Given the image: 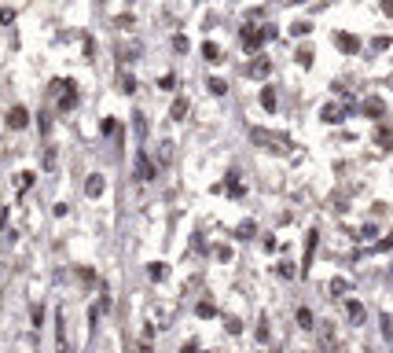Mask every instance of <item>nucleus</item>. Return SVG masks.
Returning <instances> with one entry per match:
<instances>
[{"label":"nucleus","mask_w":393,"mask_h":353,"mask_svg":"<svg viewBox=\"0 0 393 353\" xmlns=\"http://www.w3.org/2000/svg\"><path fill=\"white\" fill-rule=\"evenodd\" d=\"M195 313H199L202 320H209V317H217V305H213V302H199V309H195Z\"/></svg>","instance_id":"23"},{"label":"nucleus","mask_w":393,"mask_h":353,"mask_svg":"<svg viewBox=\"0 0 393 353\" xmlns=\"http://www.w3.org/2000/svg\"><path fill=\"white\" fill-rule=\"evenodd\" d=\"M239 41H243L246 52H257L261 44H265V37H261V30H254V26H246L243 34H239Z\"/></svg>","instance_id":"5"},{"label":"nucleus","mask_w":393,"mask_h":353,"mask_svg":"<svg viewBox=\"0 0 393 353\" xmlns=\"http://www.w3.org/2000/svg\"><path fill=\"white\" fill-rule=\"evenodd\" d=\"M335 291H338V294L349 291V283H345V280H331V294H335Z\"/></svg>","instance_id":"34"},{"label":"nucleus","mask_w":393,"mask_h":353,"mask_svg":"<svg viewBox=\"0 0 393 353\" xmlns=\"http://www.w3.org/2000/svg\"><path fill=\"white\" fill-rule=\"evenodd\" d=\"M0 22L11 26V22H15V11H11V8H0Z\"/></svg>","instance_id":"31"},{"label":"nucleus","mask_w":393,"mask_h":353,"mask_svg":"<svg viewBox=\"0 0 393 353\" xmlns=\"http://www.w3.org/2000/svg\"><path fill=\"white\" fill-rule=\"evenodd\" d=\"M55 96H59V110H74V107H77V88H74V81H67Z\"/></svg>","instance_id":"3"},{"label":"nucleus","mask_w":393,"mask_h":353,"mask_svg":"<svg viewBox=\"0 0 393 353\" xmlns=\"http://www.w3.org/2000/svg\"><path fill=\"white\" fill-rule=\"evenodd\" d=\"M382 335L393 338V320H390V317H382Z\"/></svg>","instance_id":"36"},{"label":"nucleus","mask_w":393,"mask_h":353,"mask_svg":"<svg viewBox=\"0 0 393 353\" xmlns=\"http://www.w3.org/2000/svg\"><path fill=\"white\" fill-rule=\"evenodd\" d=\"M118 92L133 96V92H136V77H133V74H125V70H121V77H118Z\"/></svg>","instance_id":"15"},{"label":"nucleus","mask_w":393,"mask_h":353,"mask_svg":"<svg viewBox=\"0 0 393 353\" xmlns=\"http://www.w3.org/2000/svg\"><path fill=\"white\" fill-rule=\"evenodd\" d=\"M298 328H301V331H312V328H316V317H312V309H305V305L298 309Z\"/></svg>","instance_id":"14"},{"label":"nucleus","mask_w":393,"mask_h":353,"mask_svg":"<svg viewBox=\"0 0 393 353\" xmlns=\"http://www.w3.org/2000/svg\"><path fill=\"white\" fill-rule=\"evenodd\" d=\"M320 118H324L327 125H338V122H342V107H335V103H327V107L320 110Z\"/></svg>","instance_id":"11"},{"label":"nucleus","mask_w":393,"mask_h":353,"mask_svg":"<svg viewBox=\"0 0 393 353\" xmlns=\"http://www.w3.org/2000/svg\"><path fill=\"white\" fill-rule=\"evenodd\" d=\"M206 88H209L213 96H224V92H228V85L221 81V77H209V81H206Z\"/></svg>","instance_id":"21"},{"label":"nucleus","mask_w":393,"mask_h":353,"mask_svg":"<svg viewBox=\"0 0 393 353\" xmlns=\"http://www.w3.org/2000/svg\"><path fill=\"white\" fill-rule=\"evenodd\" d=\"M133 125H136V136H147V118L143 114H133Z\"/></svg>","instance_id":"27"},{"label":"nucleus","mask_w":393,"mask_h":353,"mask_svg":"<svg viewBox=\"0 0 393 353\" xmlns=\"http://www.w3.org/2000/svg\"><path fill=\"white\" fill-rule=\"evenodd\" d=\"M335 44H338L342 52H357V48H360V41H357L353 34H335Z\"/></svg>","instance_id":"12"},{"label":"nucleus","mask_w":393,"mask_h":353,"mask_svg":"<svg viewBox=\"0 0 393 353\" xmlns=\"http://www.w3.org/2000/svg\"><path fill=\"white\" fill-rule=\"evenodd\" d=\"M228 192H232V195H243V180H239V173L228 176Z\"/></svg>","instance_id":"26"},{"label":"nucleus","mask_w":393,"mask_h":353,"mask_svg":"<svg viewBox=\"0 0 393 353\" xmlns=\"http://www.w3.org/2000/svg\"><path fill=\"white\" fill-rule=\"evenodd\" d=\"M360 110H364L368 118H375V122H382V118H386V103L378 100V96H368V100L360 103Z\"/></svg>","instance_id":"4"},{"label":"nucleus","mask_w":393,"mask_h":353,"mask_svg":"<svg viewBox=\"0 0 393 353\" xmlns=\"http://www.w3.org/2000/svg\"><path fill=\"white\" fill-rule=\"evenodd\" d=\"M268 74H272V59H254L250 67H246V77H257V81L268 77Z\"/></svg>","instance_id":"8"},{"label":"nucleus","mask_w":393,"mask_h":353,"mask_svg":"<svg viewBox=\"0 0 393 353\" xmlns=\"http://www.w3.org/2000/svg\"><path fill=\"white\" fill-rule=\"evenodd\" d=\"M147 272H151V280H166V276H169V269L162 265V261H154V265H151Z\"/></svg>","instance_id":"24"},{"label":"nucleus","mask_w":393,"mask_h":353,"mask_svg":"<svg viewBox=\"0 0 393 353\" xmlns=\"http://www.w3.org/2000/svg\"><path fill=\"white\" fill-rule=\"evenodd\" d=\"M202 55H206V63H221V48L213 41H206L202 44Z\"/></svg>","instance_id":"19"},{"label":"nucleus","mask_w":393,"mask_h":353,"mask_svg":"<svg viewBox=\"0 0 393 353\" xmlns=\"http://www.w3.org/2000/svg\"><path fill=\"white\" fill-rule=\"evenodd\" d=\"M55 162H59V151L55 147H44V169H55Z\"/></svg>","instance_id":"25"},{"label":"nucleus","mask_w":393,"mask_h":353,"mask_svg":"<svg viewBox=\"0 0 393 353\" xmlns=\"http://www.w3.org/2000/svg\"><path fill=\"white\" fill-rule=\"evenodd\" d=\"M246 136H250V143H257V147H265V151H287V136H279V133H268V129L250 125Z\"/></svg>","instance_id":"1"},{"label":"nucleus","mask_w":393,"mask_h":353,"mask_svg":"<svg viewBox=\"0 0 393 353\" xmlns=\"http://www.w3.org/2000/svg\"><path fill=\"white\" fill-rule=\"evenodd\" d=\"M294 59H298V67L309 70V67H312V48H298V55H294Z\"/></svg>","instance_id":"22"},{"label":"nucleus","mask_w":393,"mask_h":353,"mask_svg":"<svg viewBox=\"0 0 393 353\" xmlns=\"http://www.w3.org/2000/svg\"><path fill=\"white\" fill-rule=\"evenodd\" d=\"M257 342H268V320L265 317L257 320Z\"/></svg>","instance_id":"29"},{"label":"nucleus","mask_w":393,"mask_h":353,"mask_svg":"<svg viewBox=\"0 0 393 353\" xmlns=\"http://www.w3.org/2000/svg\"><path fill=\"white\" fill-rule=\"evenodd\" d=\"M360 239H375V225H364V228H360Z\"/></svg>","instance_id":"37"},{"label":"nucleus","mask_w":393,"mask_h":353,"mask_svg":"<svg viewBox=\"0 0 393 353\" xmlns=\"http://www.w3.org/2000/svg\"><path fill=\"white\" fill-rule=\"evenodd\" d=\"M154 176H158V169H154V162L147 159V151H136V180H154Z\"/></svg>","instance_id":"2"},{"label":"nucleus","mask_w":393,"mask_h":353,"mask_svg":"<svg viewBox=\"0 0 393 353\" xmlns=\"http://www.w3.org/2000/svg\"><path fill=\"white\" fill-rule=\"evenodd\" d=\"M8 225V206H0V228Z\"/></svg>","instance_id":"39"},{"label":"nucleus","mask_w":393,"mask_h":353,"mask_svg":"<svg viewBox=\"0 0 393 353\" xmlns=\"http://www.w3.org/2000/svg\"><path fill=\"white\" fill-rule=\"evenodd\" d=\"M254 232H257V225H254V221H243V225L235 228V239H250Z\"/></svg>","instance_id":"20"},{"label":"nucleus","mask_w":393,"mask_h":353,"mask_svg":"<svg viewBox=\"0 0 393 353\" xmlns=\"http://www.w3.org/2000/svg\"><path fill=\"white\" fill-rule=\"evenodd\" d=\"M100 133H103V136L114 133V118H103V122H100Z\"/></svg>","instance_id":"32"},{"label":"nucleus","mask_w":393,"mask_h":353,"mask_svg":"<svg viewBox=\"0 0 393 353\" xmlns=\"http://www.w3.org/2000/svg\"><path fill=\"white\" fill-rule=\"evenodd\" d=\"M261 107H265V110H276V88H272V85L261 88Z\"/></svg>","instance_id":"16"},{"label":"nucleus","mask_w":393,"mask_h":353,"mask_svg":"<svg viewBox=\"0 0 393 353\" xmlns=\"http://www.w3.org/2000/svg\"><path fill=\"white\" fill-rule=\"evenodd\" d=\"M30 317H34V328H41V324H44V305H34Z\"/></svg>","instance_id":"30"},{"label":"nucleus","mask_w":393,"mask_h":353,"mask_svg":"<svg viewBox=\"0 0 393 353\" xmlns=\"http://www.w3.org/2000/svg\"><path fill=\"white\" fill-rule=\"evenodd\" d=\"M37 129H41V133H48V129H51V122H48V114H41V118H37Z\"/></svg>","instance_id":"38"},{"label":"nucleus","mask_w":393,"mask_h":353,"mask_svg":"<svg viewBox=\"0 0 393 353\" xmlns=\"http://www.w3.org/2000/svg\"><path fill=\"white\" fill-rule=\"evenodd\" d=\"M173 48H176V52H188V37L176 34V37H173Z\"/></svg>","instance_id":"35"},{"label":"nucleus","mask_w":393,"mask_h":353,"mask_svg":"<svg viewBox=\"0 0 393 353\" xmlns=\"http://www.w3.org/2000/svg\"><path fill=\"white\" fill-rule=\"evenodd\" d=\"M375 143H378V147H390V143H393L390 125H378V129H375Z\"/></svg>","instance_id":"17"},{"label":"nucleus","mask_w":393,"mask_h":353,"mask_svg":"<svg viewBox=\"0 0 393 353\" xmlns=\"http://www.w3.org/2000/svg\"><path fill=\"white\" fill-rule=\"evenodd\" d=\"M173 85H176L173 74H162V77H158V88H173Z\"/></svg>","instance_id":"33"},{"label":"nucleus","mask_w":393,"mask_h":353,"mask_svg":"<svg viewBox=\"0 0 393 353\" xmlns=\"http://www.w3.org/2000/svg\"><path fill=\"white\" fill-rule=\"evenodd\" d=\"M103 192H107V180H103L100 173H92L88 180H85V195H88V199H100Z\"/></svg>","instance_id":"7"},{"label":"nucleus","mask_w":393,"mask_h":353,"mask_svg":"<svg viewBox=\"0 0 393 353\" xmlns=\"http://www.w3.org/2000/svg\"><path fill=\"white\" fill-rule=\"evenodd\" d=\"M8 125L11 129H26V125H30V110H26V107H11L8 110Z\"/></svg>","instance_id":"9"},{"label":"nucleus","mask_w":393,"mask_h":353,"mask_svg":"<svg viewBox=\"0 0 393 353\" xmlns=\"http://www.w3.org/2000/svg\"><path fill=\"white\" fill-rule=\"evenodd\" d=\"M309 30H312V22H294V26H290V34H294V37H305Z\"/></svg>","instance_id":"28"},{"label":"nucleus","mask_w":393,"mask_h":353,"mask_svg":"<svg viewBox=\"0 0 393 353\" xmlns=\"http://www.w3.org/2000/svg\"><path fill=\"white\" fill-rule=\"evenodd\" d=\"M316 247H320V232L312 228V232H309V239H305V258H301L305 272H309V265H312V254H316Z\"/></svg>","instance_id":"10"},{"label":"nucleus","mask_w":393,"mask_h":353,"mask_svg":"<svg viewBox=\"0 0 393 353\" xmlns=\"http://www.w3.org/2000/svg\"><path fill=\"white\" fill-rule=\"evenodd\" d=\"M345 317H349V324H364V317H368V313H364V302H360V298H349V302H345Z\"/></svg>","instance_id":"6"},{"label":"nucleus","mask_w":393,"mask_h":353,"mask_svg":"<svg viewBox=\"0 0 393 353\" xmlns=\"http://www.w3.org/2000/svg\"><path fill=\"white\" fill-rule=\"evenodd\" d=\"M55 346H59V350H67V328H63V313L55 317Z\"/></svg>","instance_id":"18"},{"label":"nucleus","mask_w":393,"mask_h":353,"mask_svg":"<svg viewBox=\"0 0 393 353\" xmlns=\"http://www.w3.org/2000/svg\"><path fill=\"white\" fill-rule=\"evenodd\" d=\"M184 114H188V100H184V96H176L173 107H169V118H173V122H184Z\"/></svg>","instance_id":"13"}]
</instances>
